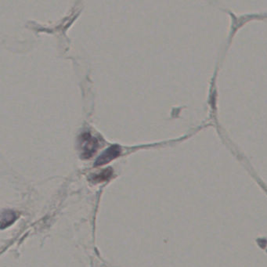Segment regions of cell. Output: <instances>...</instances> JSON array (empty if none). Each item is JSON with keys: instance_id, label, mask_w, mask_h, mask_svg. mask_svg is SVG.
I'll list each match as a JSON object with an SVG mask.
<instances>
[{"instance_id": "6da1fadb", "label": "cell", "mask_w": 267, "mask_h": 267, "mask_svg": "<svg viewBox=\"0 0 267 267\" xmlns=\"http://www.w3.org/2000/svg\"><path fill=\"white\" fill-rule=\"evenodd\" d=\"M81 156L84 158H90L97 151L98 147V140L97 138L92 136L90 133H85L79 139Z\"/></svg>"}, {"instance_id": "7a4b0ae2", "label": "cell", "mask_w": 267, "mask_h": 267, "mask_svg": "<svg viewBox=\"0 0 267 267\" xmlns=\"http://www.w3.org/2000/svg\"><path fill=\"white\" fill-rule=\"evenodd\" d=\"M121 154V147L119 145H113L108 147L98 157L95 162V166L105 165L116 159Z\"/></svg>"}, {"instance_id": "3957f363", "label": "cell", "mask_w": 267, "mask_h": 267, "mask_svg": "<svg viewBox=\"0 0 267 267\" xmlns=\"http://www.w3.org/2000/svg\"><path fill=\"white\" fill-rule=\"evenodd\" d=\"M17 220V215L14 212L11 210L4 211L1 216V229L4 228L11 225L15 220Z\"/></svg>"}, {"instance_id": "277c9868", "label": "cell", "mask_w": 267, "mask_h": 267, "mask_svg": "<svg viewBox=\"0 0 267 267\" xmlns=\"http://www.w3.org/2000/svg\"><path fill=\"white\" fill-rule=\"evenodd\" d=\"M112 173H113V171L112 170V168H108V169L102 171L101 173L94 175L91 177V180L94 183L105 181L107 179H110L111 176H112Z\"/></svg>"}]
</instances>
